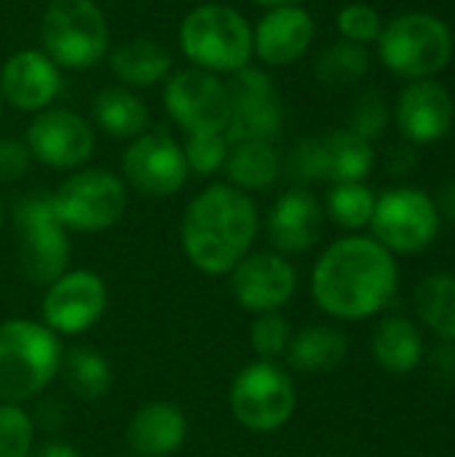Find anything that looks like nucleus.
<instances>
[{
  "mask_svg": "<svg viewBox=\"0 0 455 457\" xmlns=\"http://www.w3.org/2000/svg\"><path fill=\"white\" fill-rule=\"evenodd\" d=\"M370 351L375 364L389 375H410L424 359L421 329L405 316H386L378 321Z\"/></svg>",
  "mask_w": 455,
  "mask_h": 457,
  "instance_id": "23",
  "label": "nucleus"
},
{
  "mask_svg": "<svg viewBox=\"0 0 455 457\" xmlns=\"http://www.w3.org/2000/svg\"><path fill=\"white\" fill-rule=\"evenodd\" d=\"M260 230L257 204L228 185H206L182 214L180 241L188 262L206 276H228L255 246Z\"/></svg>",
  "mask_w": 455,
  "mask_h": 457,
  "instance_id": "2",
  "label": "nucleus"
},
{
  "mask_svg": "<svg viewBox=\"0 0 455 457\" xmlns=\"http://www.w3.org/2000/svg\"><path fill=\"white\" fill-rule=\"evenodd\" d=\"M442 225L437 204L418 187H394L378 195L370 220L373 238L392 254H418L432 246Z\"/></svg>",
  "mask_w": 455,
  "mask_h": 457,
  "instance_id": "10",
  "label": "nucleus"
},
{
  "mask_svg": "<svg viewBox=\"0 0 455 457\" xmlns=\"http://www.w3.org/2000/svg\"><path fill=\"white\" fill-rule=\"evenodd\" d=\"M394 120L410 145H434L453 129V96L434 78L410 80L397 96Z\"/></svg>",
  "mask_w": 455,
  "mask_h": 457,
  "instance_id": "17",
  "label": "nucleus"
},
{
  "mask_svg": "<svg viewBox=\"0 0 455 457\" xmlns=\"http://www.w3.org/2000/svg\"><path fill=\"white\" fill-rule=\"evenodd\" d=\"M40 46L59 70H91L110 54V27L97 0H48Z\"/></svg>",
  "mask_w": 455,
  "mask_h": 457,
  "instance_id": "5",
  "label": "nucleus"
},
{
  "mask_svg": "<svg viewBox=\"0 0 455 457\" xmlns=\"http://www.w3.org/2000/svg\"><path fill=\"white\" fill-rule=\"evenodd\" d=\"M3 214H5V206H3V198H0V222H3Z\"/></svg>",
  "mask_w": 455,
  "mask_h": 457,
  "instance_id": "44",
  "label": "nucleus"
},
{
  "mask_svg": "<svg viewBox=\"0 0 455 457\" xmlns=\"http://www.w3.org/2000/svg\"><path fill=\"white\" fill-rule=\"evenodd\" d=\"M287 174L298 182V187L327 179L322 137H306L292 147V153L287 158Z\"/></svg>",
  "mask_w": 455,
  "mask_h": 457,
  "instance_id": "37",
  "label": "nucleus"
},
{
  "mask_svg": "<svg viewBox=\"0 0 455 457\" xmlns=\"http://www.w3.org/2000/svg\"><path fill=\"white\" fill-rule=\"evenodd\" d=\"M400 270L373 236H346L330 244L311 273V297L333 319L362 321L381 313L397 295Z\"/></svg>",
  "mask_w": 455,
  "mask_h": 457,
  "instance_id": "1",
  "label": "nucleus"
},
{
  "mask_svg": "<svg viewBox=\"0 0 455 457\" xmlns=\"http://www.w3.org/2000/svg\"><path fill=\"white\" fill-rule=\"evenodd\" d=\"M263 8H282V5H300V0H252Z\"/></svg>",
  "mask_w": 455,
  "mask_h": 457,
  "instance_id": "43",
  "label": "nucleus"
},
{
  "mask_svg": "<svg viewBox=\"0 0 455 457\" xmlns=\"http://www.w3.org/2000/svg\"><path fill=\"white\" fill-rule=\"evenodd\" d=\"M292 340L290 321L276 311V313H260L255 316L249 327V345L260 361H279L284 359L287 348Z\"/></svg>",
  "mask_w": 455,
  "mask_h": 457,
  "instance_id": "32",
  "label": "nucleus"
},
{
  "mask_svg": "<svg viewBox=\"0 0 455 457\" xmlns=\"http://www.w3.org/2000/svg\"><path fill=\"white\" fill-rule=\"evenodd\" d=\"M228 404L241 428L252 434H274L292 420L298 410V391L279 361L255 359L233 378Z\"/></svg>",
  "mask_w": 455,
  "mask_h": 457,
  "instance_id": "8",
  "label": "nucleus"
},
{
  "mask_svg": "<svg viewBox=\"0 0 455 457\" xmlns=\"http://www.w3.org/2000/svg\"><path fill=\"white\" fill-rule=\"evenodd\" d=\"M389 120H392V112H389L386 99L378 91H365L354 99V107L349 115V129L357 137L375 142L389 129Z\"/></svg>",
  "mask_w": 455,
  "mask_h": 457,
  "instance_id": "36",
  "label": "nucleus"
},
{
  "mask_svg": "<svg viewBox=\"0 0 455 457\" xmlns=\"http://www.w3.org/2000/svg\"><path fill=\"white\" fill-rule=\"evenodd\" d=\"M346 356H349V337L341 329L324 324H314L295 332L284 353L287 364L303 375L333 372L335 367L343 364Z\"/></svg>",
  "mask_w": 455,
  "mask_h": 457,
  "instance_id": "24",
  "label": "nucleus"
},
{
  "mask_svg": "<svg viewBox=\"0 0 455 457\" xmlns=\"http://www.w3.org/2000/svg\"><path fill=\"white\" fill-rule=\"evenodd\" d=\"M231 120L225 129L228 142L265 139L274 142L282 131V102L274 88V80L260 70L247 64L231 75Z\"/></svg>",
  "mask_w": 455,
  "mask_h": 457,
  "instance_id": "15",
  "label": "nucleus"
},
{
  "mask_svg": "<svg viewBox=\"0 0 455 457\" xmlns=\"http://www.w3.org/2000/svg\"><path fill=\"white\" fill-rule=\"evenodd\" d=\"M107 311V284L99 273L75 268L64 270L46 287L40 303L43 324L59 337L88 332Z\"/></svg>",
  "mask_w": 455,
  "mask_h": 457,
  "instance_id": "12",
  "label": "nucleus"
},
{
  "mask_svg": "<svg viewBox=\"0 0 455 457\" xmlns=\"http://www.w3.org/2000/svg\"><path fill=\"white\" fill-rule=\"evenodd\" d=\"M367 70H370L367 48L357 46V43H349V40H338V43L327 46L314 62V75L324 86L357 83V80H362L367 75Z\"/></svg>",
  "mask_w": 455,
  "mask_h": 457,
  "instance_id": "30",
  "label": "nucleus"
},
{
  "mask_svg": "<svg viewBox=\"0 0 455 457\" xmlns=\"http://www.w3.org/2000/svg\"><path fill=\"white\" fill-rule=\"evenodd\" d=\"M62 372H64V378H67L70 391H72L78 399H86V402L102 399V396L110 391V386H113L110 361H107L97 348L75 345V348L64 351Z\"/></svg>",
  "mask_w": 455,
  "mask_h": 457,
  "instance_id": "29",
  "label": "nucleus"
},
{
  "mask_svg": "<svg viewBox=\"0 0 455 457\" xmlns=\"http://www.w3.org/2000/svg\"><path fill=\"white\" fill-rule=\"evenodd\" d=\"M416 313L424 327L432 329L440 340L455 343V276L453 273H432L418 281Z\"/></svg>",
  "mask_w": 455,
  "mask_h": 457,
  "instance_id": "28",
  "label": "nucleus"
},
{
  "mask_svg": "<svg viewBox=\"0 0 455 457\" xmlns=\"http://www.w3.org/2000/svg\"><path fill=\"white\" fill-rule=\"evenodd\" d=\"M48 198L67 233H105L123 217L129 190L113 171L80 169L70 174Z\"/></svg>",
  "mask_w": 455,
  "mask_h": 457,
  "instance_id": "9",
  "label": "nucleus"
},
{
  "mask_svg": "<svg viewBox=\"0 0 455 457\" xmlns=\"http://www.w3.org/2000/svg\"><path fill=\"white\" fill-rule=\"evenodd\" d=\"M416 163H418V155H416V145H410V142L394 145V147L389 150V155H386V169H389V174H394V177L410 174V171L416 169Z\"/></svg>",
  "mask_w": 455,
  "mask_h": 457,
  "instance_id": "39",
  "label": "nucleus"
},
{
  "mask_svg": "<svg viewBox=\"0 0 455 457\" xmlns=\"http://www.w3.org/2000/svg\"><path fill=\"white\" fill-rule=\"evenodd\" d=\"M123 182L142 195L169 198L180 193L190 177L182 145L166 131H145L123 150Z\"/></svg>",
  "mask_w": 455,
  "mask_h": 457,
  "instance_id": "13",
  "label": "nucleus"
},
{
  "mask_svg": "<svg viewBox=\"0 0 455 457\" xmlns=\"http://www.w3.org/2000/svg\"><path fill=\"white\" fill-rule=\"evenodd\" d=\"M338 32L343 40L349 43H357V46H370V43H378L381 37V29H383V19L381 13L367 5V3H349L338 11Z\"/></svg>",
  "mask_w": 455,
  "mask_h": 457,
  "instance_id": "35",
  "label": "nucleus"
},
{
  "mask_svg": "<svg viewBox=\"0 0 455 457\" xmlns=\"http://www.w3.org/2000/svg\"><path fill=\"white\" fill-rule=\"evenodd\" d=\"M62 91V70L43 48H21L0 67V99L13 110L40 112Z\"/></svg>",
  "mask_w": 455,
  "mask_h": 457,
  "instance_id": "18",
  "label": "nucleus"
},
{
  "mask_svg": "<svg viewBox=\"0 0 455 457\" xmlns=\"http://www.w3.org/2000/svg\"><path fill=\"white\" fill-rule=\"evenodd\" d=\"M434 204H437L440 217H445L448 222H455V179H448V182L440 187Z\"/></svg>",
  "mask_w": 455,
  "mask_h": 457,
  "instance_id": "41",
  "label": "nucleus"
},
{
  "mask_svg": "<svg viewBox=\"0 0 455 457\" xmlns=\"http://www.w3.org/2000/svg\"><path fill=\"white\" fill-rule=\"evenodd\" d=\"M29 150L21 139L3 137L0 139V185H11L29 171Z\"/></svg>",
  "mask_w": 455,
  "mask_h": 457,
  "instance_id": "38",
  "label": "nucleus"
},
{
  "mask_svg": "<svg viewBox=\"0 0 455 457\" xmlns=\"http://www.w3.org/2000/svg\"><path fill=\"white\" fill-rule=\"evenodd\" d=\"M228 185L252 193V190H265L271 187L279 174H282V158L274 142L265 139H244V142H231L225 166H223Z\"/></svg>",
  "mask_w": 455,
  "mask_h": 457,
  "instance_id": "25",
  "label": "nucleus"
},
{
  "mask_svg": "<svg viewBox=\"0 0 455 457\" xmlns=\"http://www.w3.org/2000/svg\"><path fill=\"white\" fill-rule=\"evenodd\" d=\"M24 145L29 155L48 169H80L94 153V129L72 110L46 107L29 120Z\"/></svg>",
  "mask_w": 455,
  "mask_h": 457,
  "instance_id": "14",
  "label": "nucleus"
},
{
  "mask_svg": "<svg viewBox=\"0 0 455 457\" xmlns=\"http://www.w3.org/2000/svg\"><path fill=\"white\" fill-rule=\"evenodd\" d=\"M35 426L21 404H0V457H29Z\"/></svg>",
  "mask_w": 455,
  "mask_h": 457,
  "instance_id": "34",
  "label": "nucleus"
},
{
  "mask_svg": "<svg viewBox=\"0 0 455 457\" xmlns=\"http://www.w3.org/2000/svg\"><path fill=\"white\" fill-rule=\"evenodd\" d=\"M233 300L247 313H276L298 292V270L279 252H249L231 273Z\"/></svg>",
  "mask_w": 455,
  "mask_h": 457,
  "instance_id": "16",
  "label": "nucleus"
},
{
  "mask_svg": "<svg viewBox=\"0 0 455 457\" xmlns=\"http://www.w3.org/2000/svg\"><path fill=\"white\" fill-rule=\"evenodd\" d=\"M147 118L145 102L126 86H107L94 99V120L110 137L137 139L145 134Z\"/></svg>",
  "mask_w": 455,
  "mask_h": 457,
  "instance_id": "26",
  "label": "nucleus"
},
{
  "mask_svg": "<svg viewBox=\"0 0 455 457\" xmlns=\"http://www.w3.org/2000/svg\"><path fill=\"white\" fill-rule=\"evenodd\" d=\"M228 150H231V142L225 134H190L182 145L188 169L190 174H198V177H212L223 171Z\"/></svg>",
  "mask_w": 455,
  "mask_h": 457,
  "instance_id": "33",
  "label": "nucleus"
},
{
  "mask_svg": "<svg viewBox=\"0 0 455 457\" xmlns=\"http://www.w3.org/2000/svg\"><path fill=\"white\" fill-rule=\"evenodd\" d=\"M13 241L19 270L27 281L48 287L70 270V236L54 214L51 198L29 193L13 206Z\"/></svg>",
  "mask_w": 455,
  "mask_h": 457,
  "instance_id": "7",
  "label": "nucleus"
},
{
  "mask_svg": "<svg viewBox=\"0 0 455 457\" xmlns=\"http://www.w3.org/2000/svg\"><path fill=\"white\" fill-rule=\"evenodd\" d=\"M180 48L193 67L233 75L252 62V24L233 5L204 3L185 13Z\"/></svg>",
  "mask_w": 455,
  "mask_h": 457,
  "instance_id": "4",
  "label": "nucleus"
},
{
  "mask_svg": "<svg viewBox=\"0 0 455 457\" xmlns=\"http://www.w3.org/2000/svg\"><path fill=\"white\" fill-rule=\"evenodd\" d=\"M113 75L126 88H147L172 75V54L153 37H134L107 54Z\"/></svg>",
  "mask_w": 455,
  "mask_h": 457,
  "instance_id": "22",
  "label": "nucleus"
},
{
  "mask_svg": "<svg viewBox=\"0 0 455 457\" xmlns=\"http://www.w3.org/2000/svg\"><path fill=\"white\" fill-rule=\"evenodd\" d=\"M378 56L400 78L424 80L440 75L453 59L451 27L429 11H408L383 24Z\"/></svg>",
  "mask_w": 455,
  "mask_h": 457,
  "instance_id": "6",
  "label": "nucleus"
},
{
  "mask_svg": "<svg viewBox=\"0 0 455 457\" xmlns=\"http://www.w3.org/2000/svg\"><path fill=\"white\" fill-rule=\"evenodd\" d=\"M188 439V418L172 402L142 404L126 428V442L137 457L174 455Z\"/></svg>",
  "mask_w": 455,
  "mask_h": 457,
  "instance_id": "21",
  "label": "nucleus"
},
{
  "mask_svg": "<svg viewBox=\"0 0 455 457\" xmlns=\"http://www.w3.org/2000/svg\"><path fill=\"white\" fill-rule=\"evenodd\" d=\"M327 182H365V177L375 166L373 142L357 137L351 129H338L322 137Z\"/></svg>",
  "mask_w": 455,
  "mask_h": 457,
  "instance_id": "27",
  "label": "nucleus"
},
{
  "mask_svg": "<svg viewBox=\"0 0 455 457\" xmlns=\"http://www.w3.org/2000/svg\"><path fill=\"white\" fill-rule=\"evenodd\" d=\"M378 195L365 182H338L327 193V217L343 230H362L370 228Z\"/></svg>",
  "mask_w": 455,
  "mask_h": 457,
  "instance_id": "31",
  "label": "nucleus"
},
{
  "mask_svg": "<svg viewBox=\"0 0 455 457\" xmlns=\"http://www.w3.org/2000/svg\"><path fill=\"white\" fill-rule=\"evenodd\" d=\"M324 209L319 198L306 187H290L276 198L268 212L265 230L274 252L290 257L314 249L322 238Z\"/></svg>",
  "mask_w": 455,
  "mask_h": 457,
  "instance_id": "20",
  "label": "nucleus"
},
{
  "mask_svg": "<svg viewBox=\"0 0 455 457\" xmlns=\"http://www.w3.org/2000/svg\"><path fill=\"white\" fill-rule=\"evenodd\" d=\"M164 83V107L188 137L225 134L231 120V91L220 75L185 67L172 72Z\"/></svg>",
  "mask_w": 455,
  "mask_h": 457,
  "instance_id": "11",
  "label": "nucleus"
},
{
  "mask_svg": "<svg viewBox=\"0 0 455 457\" xmlns=\"http://www.w3.org/2000/svg\"><path fill=\"white\" fill-rule=\"evenodd\" d=\"M432 370L437 375H455V343L440 340L432 351Z\"/></svg>",
  "mask_w": 455,
  "mask_h": 457,
  "instance_id": "40",
  "label": "nucleus"
},
{
  "mask_svg": "<svg viewBox=\"0 0 455 457\" xmlns=\"http://www.w3.org/2000/svg\"><path fill=\"white\" fill-rule=\"evenodd\" d=\"M314 35V16L303 5L268 8L257 27H252V56L265 67H290L308 54Z\"/></svg>",
  "mask_w": 455,
  "mask_h": 457,
  "instance_id": "19",
  "label": "nucleus"
},
{
  "mask_svg": "<svg viewBox=\"0 0 455 457\" xmlns=\"http://www.w3.org/2000/svg\"><path fill=\"white\" fill-rule=\"evenodd\" d=\"M62 337L43 321H0V404H24L62 372Z\"/></svg>",
  "mask_w": 455,
  "mask_h": 457,
  "instance_id": "3",
  "label": "nucleus"
},
{
  "mask_svg": "<svg viewBox=\"0 0 455 457\" xmlns=\"http://www.w3.org/2000/svg\"><path fill=\"white\" fill-rule=\"evenodd\" d=\"M29 457H80V453L75 447L64 445V442H48V445L32 450Z\"/></svg>",
  "mask_w": 455,
  "mask_h": 457,
  "instance_id": "42",
  "label": "nucleus"
}]
</instances>
